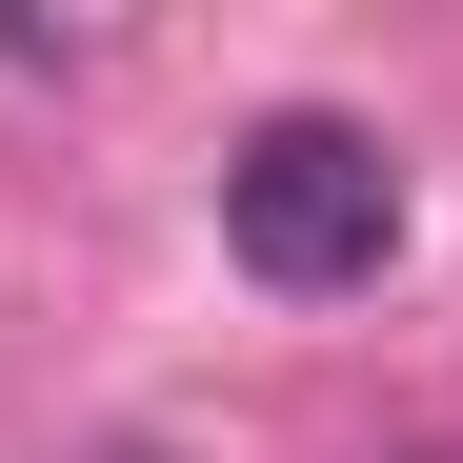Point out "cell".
Here are the masks:
<instances>
[{"label":"cell","instance_id":"6da1fadb","mask_svg":"<svg viewBox=\"0 0 463 463\" xmlns=\"http://www.w3.org/2000/svg\"><path fill=\"white\" fill-rule=\"evenodd\" d=\"M222 242H242V282H282V302H343V282L403 262V162H383L363 121L282 101V121L222 141Z\"/></svg>","mask_w":463,"mask_h":463}]
</instances>
